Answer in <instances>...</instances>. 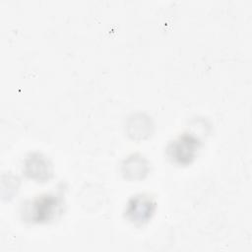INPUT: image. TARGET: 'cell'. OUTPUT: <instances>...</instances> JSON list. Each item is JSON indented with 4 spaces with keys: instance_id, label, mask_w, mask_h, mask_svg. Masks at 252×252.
Masks as SVG:
<instances>
[{
    "instance_id": "6da1fadb",
    "label": "cell",
    "mask_w": 252,
    "mask_h": 252,
    "mask_svg": "<svg viewBox=\"0 0 252 252\" xmlns=\"http://www.w3.org/2000/svg\"><path fill=\"white\" fill-rule=\"evenodd\" d=\"M62 211V199L56 194H44L24 205L23 220L32 223H47Z\"/></svg>"
},
{
    "instance_id": "7a4b0ae2",
    "label": "cell",
    "mask_w": 252,
    "mask_h": 252,
    "mask_svg": "<svg viewBox=\"0 0 252 252\" xmlns=\"http://www.w3.org/2000/svg\"><path fill=\"white\" fill-rule=\"evenodd\" d=\"M200 146L201 142L196 136L184 133L168 144L166 155L177 165H189L196 158Z\"/></svg>"
},
{
    "instance_id": "3957f363",
    "label": "cell",
    "mask_w": 252,
    "mask_h": 252,
    "mask_svg": "<svg viewBox=\"0 0 252 252\" xmlns=\"http://www.w3.org/2000/svg\"><path fill=\"white\" fill-rule=\"evenodd\" d=\"M157 209L156 201L146 194L133 196L127 203L125 218L134 225L142 226L149 222Z\"/></svg>"
},
{
    "instance_id": "277c9868",
    "label": "cell",
    "mask_w": 252,
    "mask_h": 252,
    "mask_svg": "<svg viewBox=\"0 0 252 252\" xmlns=\"http://www.w3.org/2000/svg\"><path fill=\"white\" fill-rule=\"evenodd\" d=\"M24 173L31 179L45 182L52 176L51 163L41 154H30L24 161Z\"/></svg>"
},
{
    "instance_id": "5b68a950",
    "label": "cell",
    "mask_w": 252,
    "mask_h": 252,
    "mask_svg": "<svg viewBox=\"0 0 252 252\" xmlns=\"http://www.w3.org/2000/svg\"><path fill=\"white\" fill-rule=\"evenodd\" d=\"M122 172L125 178L142 179L149 172V163L141 155L135 154L124 160L122 164Z\"/></svg>"
}]
</instances>
